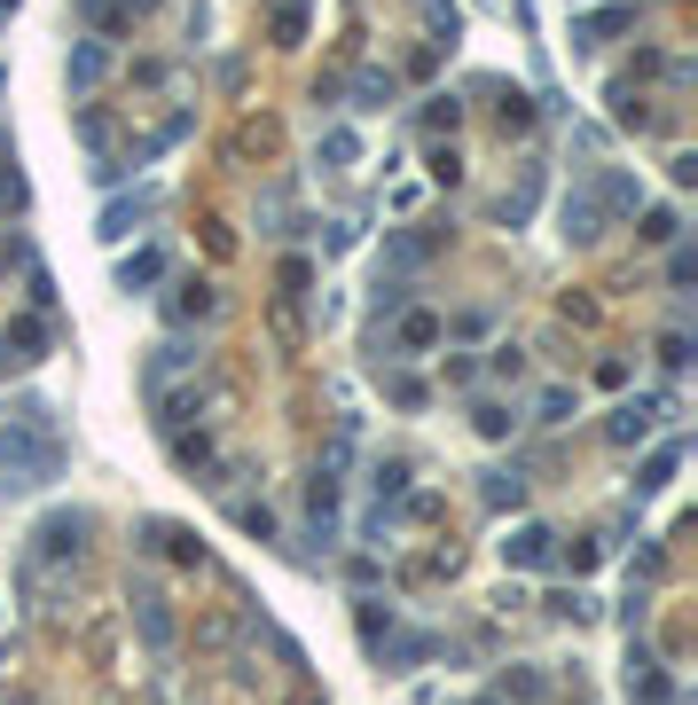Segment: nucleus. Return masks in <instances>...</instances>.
<instances>
[{"label": "nucleus", "instance_id": "nucleus-1", "mask_svg": "<svg viewBox=\"0 0 698 705\" xmlns=\"http://www.w3.org/2000/svg\"><path fill=\"white\" fill-rule=\"evenodd\" d=\"M63 478V439H55V415L40 400H24L9 423H0V494H40Z\"/></svg>", "mask_w": 698, "mask_h": 705}, {"label": "nucleus", "instance_id": "nucleus-2", "mask_svg": "<svg viewBox=\"0 0 698 705\" xmlns=\"http://www.w3.org/2000/svg\"><path fill=\"white\" fill-rule=\"evenodd\" d=\"M79 549H86V509L40 517V525H32V549H24V565H17L24 596H40V572H48V565H79Z\"/></svg>", "mask_w": 698, "mask_h": 705}, {"label": "nucleus", "instance_id": "nucleus-3", "mask_svg": "<svg viewBox=\"0 0 698 705\" xmlns=\"http://www.w3.org/2000/svg\"><path fill=\"white\" fill-rule=\"evenodd\" d=\"M675 400H621L613 415H604V439H613V448H636V439H652V423L667 415Z\"/></svg>", "mask_w": 698, "mask_h": 705}, {"label": "nucleus", "instance_id": "nucleus-4", "mask_svg": "<svg viewBox=\"0 0 698 705\" xmlns=\"http://www.w3.org/2000/svg\"><path fill=\"white\" fill-rule=\"evenodd\" d=\"M588 197H596V220H604V228H613V220H628V212L644 204L636 172H596V181H588Z\"/></svg>", "mask_w": 698, "mask_h": 705}, {"label": "nucleus", "instance_id": "nucleus-5", "mask_svg": "<svg viewBox=\"0 0 698 705\" xmlns=\"http://www.w3.org/2000/svg\"><path fill=\"white\" fill-rule=\"evenodd\" d=\"M502 565H518V572L558 565V534H550V525H518V534L502 541Z\"/></svg>", "mask_w": 698, "mask_h": 705}, {"label": "nucleus", "instance_id": "nucleus-6", "mask_svg": "<svg viewBox=\"0 0 698 705\" xmlns=\"http://www.w3.org/2000/svg\"><path fill=\"white\" fill-rule=\"evenodd\" d=\"M134 620H142V643H149V651H173V611H165V596H157V588H142V596H134Z\"/></svg>", "mask_w": 698, "mask_h": 705}, {"label": "nucleus", "instance_id": "nucleus-7", "mask_svg": "<svg viewBox=\"0 0 698 705\" xmlns=\"http://www.w3.org/2000/svg\"><path fill=\"white\" fill-rule=\"evenodd\" d=\"M628 24H636V9H596V17H581V24H573V48L588 55V48H604V40H621Z\"/></svg>", "mask_w": 698, "mask_h": 705}, {"label": "nucleus", "instance_id": "nucleus-8", "mask_svg": "<svg viewBox=\"0 0 698 705\" xmlns=\"http://www.w3.org/2000/svg\"><path fill=\"white\" fill-rule=\"evenodd\" d=\"M157 212V189H142V197H118V204H103V235L118 243V235H134V220H149Z\"/></svg>", "mask_w": 698, "mask_h": 705}, {"label": "nucleus", "instance_id": "nucleus-9", "mask_svg": "<svg viewBox=\"0 0 698 705\" xmlns=\"http://www.w3.org/2000/svg\"><path fill=\"white\" fill-rule=\"evenodd\" d=\"M393 95H400V78H393V71H377V63L354 71V111H385Z\"/></svg>", "mask_w": 698, "mask_h": 705}, {"label": "nucleus", "instance_id": "nucleus-10", "mask_svg": "<svg viewBox=\"0 0 698 705\" xmlns=\"http://www.w3.org/2000/svg\"><path fill=\"white\" fill-rule=\"evenodd\" d=\"M424 345H440V322H431V314H400V337H385V361L424 352Z\"/></svg>", "mask_w": 698, "mask_h": 705}, {"label": "nucleus", "instance_id": "nucleus-11", "mask_svg": "<svg viewBox=\"0 0 698 705\" xmlns=\"http://www.w3.org/2000/svg\"><path fill=\"white\" fill-rule=\"evenodd\" d=\"M48 352V322H17V337H0V361H17V369H32Z\"/></svg>", "mask_w": 698, "mask_h": 705}, {"label": "nucleus", "instance_id": "nucleus-12", "mask_svg": "<svg viewBox=\"0 0 698 705\" xmlns=\"http://www.w3.org/2000/svg\"><path fill=\"white\" fill-rule=\"evenodd\" d=\"M79 17H86V24H95L103 40H118V32H134V9H126V0H79Z\"/></svg>", "mask_w": 698, "mask_h": 705}, {"label": "nucleus", "instance_id": "nucleus-13", "mask_svg": "<svg viewBox=\"0 0 698 705\" xmlns=\"http://www.w3.org/2000/svg\"><path fill=\"white\" fill-rule=\"evenodd\" d=\"M565 235H573V243H596V235H604V220H596V197H588V189H581V197H565Z\"/></svg>", "mask_w": 698, "mask_h": 705}, {"label": "nucleus", "instance_id": "nucleus-14", "mask_svg": "<svg viewBox=\"0 0 698 705\" xmlns=\"http://www.w3.org/2000/svg\"><path fill=\"white\" fill-rule=\"evenodd\" d=\"M479 502H487V509H518V502H527V478H518V471H487Z\"/></svg>", "mask_w": 698, "mask_h": 705}, {"label": "nucleus", "instance_id": "nucleus-15", "mask_svg": "<svg viewBox=\"0 0 698 705\" xmlns=\"http://www.w3.org/2000/svg\"><path fill=\"white\" fill-rule=\"evenodd\" d=\"M103 63H111V40H86V48L71 55V86H79V95H86V86L103 78Z\"/></svg>", "mask_w": 698, "mask_h": 705}, {"label": "nucleus", "instance_id": "nucleus-16", "mask_svg": "<svg viewBox=\"0 0 698 705\" xmlns=\"http://www.w3.org/2000/svg\"><path fill=\"white\" fill-rule=\"evenodd\" d=\"M157 275H165V251H134L126 267H118V291H149Z\"/></svg>", "mask_w": 698, "mask_h": 705}, {"label": "nucleus", "instance_id": "nucleus-17", "mask_svg": "<svg viewBox=\"0 0 698 705\" xmlns=\"http://www.w3.org/2000/svg\"><path fill=\"white\" fill-rule=\"evenodd\" d=\"M675 463H683V439H667V448H659V455L644 463V478H636V494H659V486L675 478Z\"/></svg>", "mask_w": 698, "mask_h": 705}, {"label": "nucleus", "instance_id": "nucleus-18", "mask_svg": "<svg viewBox=\"0 0 698 705\" xmlns=\"http://www.w3.org/2000/svg\"><path fill=\"white\" fill-rule=\"evenodd\" d=\"M573 408H581V392H573V385H550V392L534 400V423H565Z\"/></svg>", "mask_w": 698, "mask_h": 705}, {"label": "nucleus", "instance_id": "nucleus-19", "mask_svg": "<svg viewBox=\"0 0 698 705\" xmlns=\"http://www.w3.org/2000/svg\"><path fill=\"white\" fill-rule=\"evenodd\" d=\"M479 431H487V439H510V431H518V408H502V400H479Z\"/></svg>", "mask_w": 698, "mask_h": 705}, {"label": "nucleus", "instance_id": "nucleus-20", "mask_svg": "<svg viewBox=\"0 0 698 705\" xmlns=\"http://www.w3.org/2000/svg\"><path fill=\"white\" fill-rule=\"evenodd\" d=\"M369 486H377V509H385V502H400V494H408V463H377V478H369Z\"/></svg>", "mask_w": 698, "mask_h": 705}, {"label": "nucleus", "instance_id": "nucleus-21", "mask_svg": "<svg viewBox=\"0 0 698 705\" xmlns=\"http://www.w3.org/2000/svg\"><path fill=\"white\" fill-rule=\"evenodd\" d=\"M322 157H330V165H354V157H362V141L345 134V126H330V134H322Z\"/></svg>", "mask_w": 698, "mask_h": 705}, {"label": "nucleus", "instance_id": "nucleus-22", "mask_svg": "<svg viewBox=\"0 0 698 705\" xmlns=\"http://www.w3.org/2000/svg\"><path fill=\"white\" fill-rule=\"evenodd\" d=\"M212 306H220V298H212L205 283H181V298H173V314H181V322H189V314H212Z\"/></svg>", "mask_w": 698, "mask_h": 705}, {"label": "nucleus", "instance_id": "nucleus-23", "mask_svg": "<svg viewBox=\"0 0 698 705\" xmlns=\"http://www.w3.org/2000/svg\"><path fill=\"white\" fill-rule=\"evenodd\" d=\"M502 690H510V697H518V705H542V697H550V682H542V674H510V682H502Z\"/></svg>", "mask_w": 698, "mask_h": 705}, {"label": "nucleus", "instance_id": "nucleus-24", "mask_svg": "<svg viewBox=\"0 0 698 705\" xmlns=\"http://www.w3.org/2000/svg\"><path fill=\"white\" fill-rule=\"evenodd\" d=\"M675 235H683V228H675V212H667V204H659V212H644V243H675Z\"/></svg>", "mask_w": 698, "mask_h": 705}, {"label": "nucleus", "instance_id": "nucleus-25", "mask_svg": "<svg viewBox=\"0 0 698 705\" xmlns=\"http://www.w3.org/2000/svg\"><path fill=\"white\" fill-rule=\"evenodd\" d=\"M369 306H377V322H385V314H408V283H377Z\"/></svg>", "mask_w": 698, "mask_h": 705}, {"label": "nucleus", "instance_id": "nucleus-26", "mask_svg": "<svg viewBox=\"0 0 698 705\" xmlns=\"http://www.w3.org/2000/svg\"><path fill=\"white\" fill-rule=\"evenodd\" d=\"M385 392H393V400H400V408H424V385H416V377H400V369H393V377H385Z\"/></svg>", "mask_w": 698, "mask_h": 705}, {"label": "nucleus", "instance_id": "nucleus-27", "mask_svg": "<svg viewBox=\"0 0 698 705\" xmlns=\"http://www.w3.org/2000/svg\"><path fill=\"white\" fill-rule=\"evenodd\" d=\"M698 275V251L690 243H675V259H667V283H690Z\"/></svg>", "mask_w": 698, "mask_h": 705}, {"label": "nucleus", "instance_id": "nucleus-28", "mask_svg": "<svg viewBox=\"0 0 698 705\" xmlns=\"http://www.w3.org/2000/svg\"><path fill=\"white\" fill-rule=\"evenodd\" d=\"M659 361H667V369H683V361H690V337H683V329H667V337H659Z\"/></svg>", "mask_w": 698, "mask_h": 705}]
</instances>
